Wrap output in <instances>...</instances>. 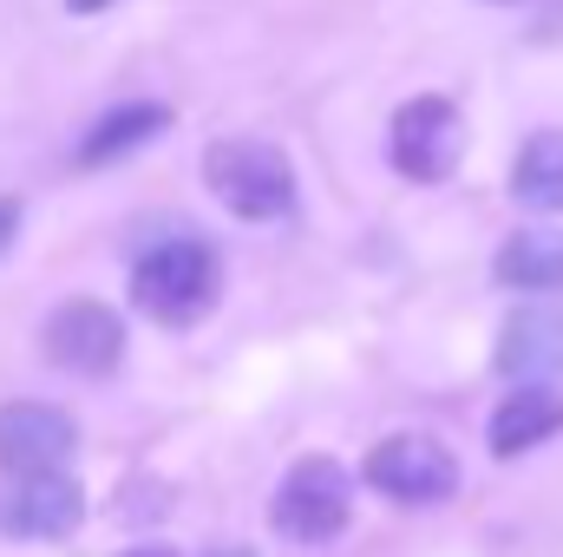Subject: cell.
<instances>
[{
	"instance_id": "obj_7",
	"label": "cell",
	"mask_w": 563,
	"mask_h": 557,
	"mask_svg": "<svg viewBox=\"0 0 563 557\" xmlns=\"http://www.w3.org/2000/svg\"><path fill=\"white\" fill-rule=\"evenodd\" d=\"M79 446V426L66 407H46V401H13L0 407V466L13 479H40V472H59Z\"/></svg>"
},
{
	"instance_id": "obj_2",
	"label": "cell",
	"mask_w": 563,
	"mask_h": 557,
	"mask_svg": "<svg viewBox=\"0 0 563 557\" xmlns=\"http://www.w3.org/2000/svg\"><path fill=\"white\" fill-rule=\"evenodd\" d=\"M217 288H223V263L210 243L197 237H177V243H157L132 270V302H139L151 321L164 328H190L217 308Z\"/></svg>"
},
{
	"instance_id": "obj_14",
	"label": "cell",
	"mask_w": 563,
	"mask_h": 557,
	"mask_svg": "<svg viewBox=\"0 0 563 557\" xmlns=\"http://www.w3.org/2000/svg\"><path fill=\"white\" fill-rule=\"evenodd\" d=\"M13 230H20V210H13V204H0V250L13 243Z\"/></svg>"
},
{
	"instance_id": "obj_1",
	"label": "cell",
	"mask_w": 563,
	"mask_h": 557,
	"mask_svg": "<svg viewBox=\"0 0 563 557\" xmlns=\"http://www.w3.org/2000/svg\"><path fill=\"white\" fill-rule=\"evenodd\" d=\"M203 184L243 223H276L295 210V171L269 139H217L203 151Z\"/></svg>"
},
{
	"instance_id": "obj_4",
	"label": "cell",
	"mask_w": 563,
	"mask_h": 557,
	"mask_svg": "<svg viewBox=\"0 0 563 557\" xmlns=\"http://www.w3.org/2000/svg\"><path fill=\"white\" fill-rule=\"evenodd\" d=\"M367 485L387 492L394 505H439L459 485V459L426 433H394L367 452Z\"/></svg>"
},
{
	"instance_id": "obj_11",
	"label": "cell",
	"mask_w": 563,
	"mask_h": 557,
	"mask_svg": "<svg viewBox=\"0 0 563 557\" xmlns=\"http://www.w3.org/2000/svg\"><path fill=\"white\" fill-rule=\"evenodd\" d=\"M551 433H563V394H551V387H518L492 414V452L498 459H518V452L544 446Z\"/></svg>"
},
{
	"instance_id": "obj_3",
	"label": "cell",
	"mask_w": 563,
	"mask_h": 557,
	"mask_svg": "<svg viewBox=\"0 0 563 557\" xmlns=\"http://www.w3.org/2000/svg\"><path fill=\"white\" fill-rule=\"evenodd\" d=\"M347 512H354V485L334 459H301L276 492V532L288 545H328L347 532Z\"/></svg>"
},
{
	"instance_id": "obj_5",
	"label": "cell",
	"mask_w": 563,
	"mask_h": 557,
	"mask_svg": "<svg viewBox=\"0 0 563 557\" xmlns=\"http://www.w3.org/2000/svg\"><path fill=\"white\" fill-rule=\"evenodd\" d=\"M40 341H46V361L53 368L86 374V381H99V374H112L125 361V321L106 302H86V295L79 302H59Z\"/></svg>"
},
{
	"instance_id": "obj_17",
	"label": "cell",
	"mask_w": 563,
	"mask_h": 557,
	"mask_svg": "<svg viewBox=\"0 0 563 557\" xmlns=\"http://www.w3.org/2000/svg\"><path fill=\"white\" fill-rule=\"evenodd\" d=\"M132 557H177V551H164V545H144V551H132Z\"/></svg>"
},
{
	"instance_id": "obj_10",
	"label": "cell",
	"mask_w": 563,
	"mask_h": 557,
	"mask_svg": "<svg viewBox=\"0 0 563 557\" xmlns=\"http://www.w3.org/2000/svg\"><path fill=\"white\" fill-rule=\"evenodd\" d=\"M492 276L505 288H525V295H551L563 288V230H511L505 250L492 256Z\"/></svg>"
},
{
	"instance_id": "obj_13",
	"label": "cell",
	"mask_w": 563,
	"mask_h": 557,
	"mask_svg": "<svg viewBox=\"0 0 563 557\" xmlns=\"http://www.w3.org/2000/svg\"><path fill=\"white\" fill-rule=\"evenodd\" d=\"M164 125H170V112H164V106H119V112H106V119L86 132L79 164H86V171H92V164H119V157L144 151Z\"/></svg>"
},
{
	"instance_id": "obj_9",
	"label": "cell",
	"mask_w": 563,
	"mask_h": 557,
	"mask_svg": "<svg viewBox=\"0 0 563 557\" xmlns=\"http://www.w3.org/2000/svg\"><path fill=\"white\" fill-rule=\"evenodd\" d=\"M86 518V492L66 472H40V479H13V492L0 499V532L7 538H66Z\"/></svg>"
},
{
	"instance_id": "obj_15",
	"label": "cell",
	"mask_w": 563,
	"mask_h": 557,
	"mask_svg": "<svg viewBox=\"0 0 563 557\" xmlns=\"http://www.w3.org/2000/svg\"><path fill=\"white\" fill-rule=\"evenodd\" d=\"M203 557H256L250 545H217V551H203Z\"/></svg>"
},
{
	"instance_id": "obj_6",
	"label": "cell",
	"mask_w": 563,
	"mask_h": 557,
	"mask_svg": "<svg viewBox=\"0 0 563 557\" xmlns=\"http://www.w3.org/2000/svg\"><path fill=\"white\" fill-rule=\"evenodd\" d=\"M394 171L400 177H413V184H445L452 177V164H459V151H465V125H459V112H452V99H413V106H400L394 112Z\"/></svg>"
},
{
	"instance_id": "obj_12",
	"label": "cell",
	"mask_w": 563,
	"mask_h": 557,
	"mask_svg": "<svg viewBox=\"0 0 563 557\" xmlns=\"http://www.w3.org/2000/svg\"><path fill=\"white\" fill-rule=\"evenodd\" d=\"M511 197L558 217L563 210V132H531L518 144V164H511Z\"/></svg>"
},
{
	"instance_id": "obj_16",
	"label": "cell",
	"mask_w": 563,
	"mask_h": 557,
	"mask_svg": "<svg viewBox=\"0 0 563 557\" xmlns=\"http://www.w3.org/2000/svg\"><path fill=\"white\" fill-rule=\"evenodd\" d=\"M73 13H99V7H112V0H66Z\"/></svg>"
},
{
	"instance_id": "obj_8",
	"label": "cell",
	"mask_w": 563,
	"mask_h": 557,
	"mask_svg": "<svg viewBox=\"0 0 563 557\" xmlns=\"http://www.w3.org/2000/svg\"><path fill=\"white\" fill-rule=\"evenodd\" d=\"M498 374L518 387H551L563 374V308L558 302H525L498 328Z\"/></svg>"
}]
</instances>
